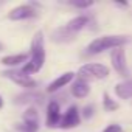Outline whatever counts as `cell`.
Returning a JSON list of instances; mask_svg holds the SVG:
<instances>
[{
  "label": "cell",
  "mask_w": 132,
  "mask_h": 132,
  "mask_svg": "<svg viewBox=\"0 0 132 132\" xmlns=\"http://www.w3.org/2000/svg\"><path fill=\"white\" fill-rule=\"evenodd\" d=\"M28 59V54L25 53H20V54H11V56H5L2 59V64L3 65H19L22 62H25Z\"/></svg>",
  "instance_id": "13"
},
{
  "label": "cell",
  "mask_w": 132,
  "mask_h": 132,
  "mask_svg": "<svg viewBox=\"0 0 132 132\" xmlns=\"http://www.w3.org/2000/svg\"><path fill=\"white\" fill-rule=\"evenodd\" d=\"M129 42L127 36H121V34H109V36H101L93 39L87 48L86 53L87 54H100L106 50H115V48H121L123 45H126Z\"/></svg>",
  "instance_id": "2"
},
{
  "label": "cell",
  "mask_w": 132,
  "mask_h": 132,
  "mask_svg": "<svg viewBox=\"0 0 132 132\" xmlns=\"http://www.w3.org/2000/svg\"><path fill=\"white\" fill-rule=\"evenodd\" d=\"M5 76H8L10 79H13L16 84H19L20 87H34L36 86V81L33 78H30V75L23 73L22 70L17 72V70H8L3 73Z\"/></svg>",
  "instance_id": "6"
},
{
  "label": "cell",
  "mask_w": 132,
  "mask_h": 132,
  "mask_svg": "<svg viewBox=\"0 0 132 132\" xmlns=\"http://www.w3.org/2000/svg\"><path fill=\"white\" fill-rule=\"evenodd\" d=\"M3 106V100H2V95H0V107Z\"/></svg>",
  "instance_id": "20"
},
{
  "label": "cell",
  "mask_w": 132,
  "mask_h": 132,
  "mask_svg": "<svg viewBox=\"0 0 132 132\" xmlns=\"http://www.w3.org/2000/svg\"><path fill=\"white\" fill-rule=\"evenodd\" d=\"M103 107H104V110H107V112H113V110H117V109L120 107V104H118L115 100H112L110 95L106 92V93L103 95Z\"/></svg>",
  "instance_id": "15"
},
{
  "label": "cell",
  "mask_w": 132,
  "mask_h": 132,
  "mask_svg": "<svg viewBox=\"0 0 132 132\" xmlns=\"http://www.w3.org/2000/svg\"><path fill=\"white\" fill-rule=\"evenodd\" d=\"M87 23H89V17H87V16H78V17L72 19L67 25H65V28H67L72 34H75V33L81 31Z\"/></svg>",
  "instance_id": "12"
},
{
  "label": "cell",
  "mask_w": 132,
  "mask_h": 132,
  "mask_svg": "<svg viewBox=\"0 0 132 132\" xmlns=\"http://www.w3.org/2000/svg\"><path fill=\"white\" fill-rule=\"evenodd\" d=\"M61 109H59V104L56 101H50L48 106H47V124L50 127H56L61 124Z\"/></svg>",
  "instance_id": "7"
},
{
  "label": "cell",
  "mask_w": 132,
  "mask_h": 132,
  "mask_svg": "<svg viewBox=\"0 0 132 132\" xmlns=\"http://www.w3.org/2000/svg\"><path fill=\"white\" fill-rule=\"evenodd\" d=\"M70 5L75 8H89L93 5V2H90V0H87V2H70Z\"/></svg>",
  "instance_id": "17"
},
{
  "label": "cell",
  "mask_w": 132,
  "mask_h": 132,
  "mask_svg": "<svg viewBox=\"0 0 132 132\" xmlns=\"http://www.w3.org/2000/svg\"><path fill=\"white\" fill-rule=\"evenodd\" d=\"M23 121H28V123H39V118H37V112H36V109L30 107V109L23 113Z\"/></svg>",
  "instance_id": "16"
},
{
  "label": "cell",
  "mask_w": 132,
  "mask_h": 132,
  "mask_svg": "<svg viewBox=\"0 0 132 132\" xmlns=\"http://www.w3.org/2000/svg\"><path fill=\"white\" fill-rule=\"evenodd\" d=\"M53 39L57 40V42H69V40L73 39V34L64 27V28H59V30L53 34Z\"/></svg>",
  "instance_id": "14"
},
{
  "label": "cell",
  "mask_w": 132,
  "mask_h": 132,
  "mask_svg": "<svg viewBox=\"0 0 132 132\" xmlns=\"http://www.w3.org/2000/svg\"><path fill=\"white\" fill-rule=\"evenodd\" d=\"M90 92V86H89V81H84L81 78H78L73 86H72V95L76 96V98H86Z\"/></svg>",
  "instance_id": "10"
},
{
  "label": "cell",
  "mask_w": 132,
  "mask_h": 132,
  "mask_svg": "<svg viewBox=\"0 0 132 132\" xmlns=\"http://www.w3.org/2000/svg\"><path fill=\"white\" fill-rule=\"evenodd\" d=\"M34 16H36V11L31 5H20V6L14 8L8 17L11 20H25V19H31Z\"/></svg>",
  "instance_id": "8"
},
{
  "label": "cell",
  "mask_w": 132,
  "mask_h": 132,
  "mask_svg": "<svg viewBox=\"0 0 132 132\" xmlns=\"http://www.w3.org/2000/svg\"><path fill=\"white\" fill-rule=\"evenodd\" d=\"M115 95L121 100L132 98V79H124L115 86Z\"/></svg>",
  "instance_id": "11"
},
{
  "label": "cell",
  "mask_w": 132,
  "mask_h": 132,
  "mask_svg": "<svg viewBox=\"0 0 132 132\" xmlns=\"http://www.w3.org/2000/svg\"><path fill=\"white\" fill-rule=\"evenodd\" d=\"M78 76L84 81H92V79H104L109 76V67H106L104 64L98 62H90L84 64L82 67L78 70Z\"/></svg>",
  "instance_id": "3"
},
{
  "label": "cell",
  "mask_w": 132,
  "mask_h": 132,
  "mask_svg": "<svg viewBox=\"0 0 132 132\" xmlns=\"http://www.w3.org/2000/svg\"><path fill=\"white\" fill-rule=\"evenodd\" d=\"M44 62H45V47H44V34L40 31H37L33 37L31 42V57L30 61L23 65L22 72L27 75H33L37 73L42 67H44Z\"/></svg>",
  "instance_id": "1"
},
{
  "label": "cell",
  "mask_w": 132,
  "mask_h": 132,
  "mask_svg": "<svg viewBox=\"0 0 132 132\" xmlns=\"http://www.w3.org/2000/svg\"><path fill=\"white\" fill-rule=\"evenodd\" d=\"M110 62H112L113 70H115L120 76H123V78H127V76H129V69H127L126 54H124L123 47L112 50V53H110Z\"/></svg>",
  "instance_id": "4"
},
{
  "label": "cell",
  "mask_w": 132,
  "mask_h": 132,
  "mask_svg": "<svg viewBox=\"0 0 132 132\" xmlns=\"http://www.w3.org/2000/svg\"><path fill=\"white\" fill-rule=\"evenodd\" d=\"M93 115V106L90 104V106H86L84 107V110H82V117L84 118H90Z\"/></svg>",
  "instance_id": "19"
},
{
  "label": "cell",
  "mask_w": 132,
  "mask_h": 132,
  "mask_svg": "<svg viewBox=\"0 0 132 132\" xmlns=\"http://www.w3.org/2000/svg\"><path fill=\"white\" fill-rule=\"evenodd\" d=\"M81 123V117H79V110L76 106H72L67 109V112L64 113L62 120H61V127L62 129H73Z\"/></svg>",
  "instance_id": "5"
},
{
  "label": "cell",
  "mask_w": 132,
  "mask_h": 132,
  "mask_svg": "<svg viewBox=\"0 0 132 132\" xmlns=\"http://www.w3.org/2000/svg\"><path fill=\"white\" fill-rule=\"evenodd\" d=\"M73 78H75V73H73V72H65V73H62L61 76H57V78L47 87V92H50V93L57 92V90L62 89L64 86H67Z\"/></svg>",
  "instance_id": "9"
},
{
  "label": "cell",
  "mask_w": 132,
  "mask_h": 132,
  "mask_svg": "<svg viewBox=\"0 0 132 132\" xmlns=\"http://www.w3.org/2000/svg\"><path fill=\"white\" fill-rule=\"evenodd\" d=\"M2 50H3V45H2V44H0V51H2Z\"/></svg>",
  "instance_id": "21"
},
{
  "label": "cell",
  "mask_w": 132,
  "mask_h": 132,
  "mask_svg": "<svg viewBox=\"0 0 132 132\" xmlns=\"http://www.w3.org/2000/svg\"><path fill=\"white\" fill-rule=\"evenodd\" d=\"M103 132H123V129H121V126H120V124L112 123V124H109Z\"/></svg>",
  "instance_id": "18"
}]
</instances>
